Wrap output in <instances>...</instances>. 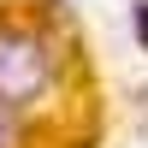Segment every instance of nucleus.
<instances>
[{
    "mask_svg": "<svg viewBox=\"0 0 148 148\" xmlns=\"http://www.w3.org/2000/svg\"><path fill=\"white\" fill-rule=\"evenodd\" d=\"M53 89V47L24 24H0V107H30Z\"/></svg>",
    "mask_w": 148,
    "mask_h": 148,
    "instance_id": "1",
    "label": "nucleus"
},
{
    "mask_svg": "<svg viewBox=\"0 0 148 148\" xmlns=\"http://www.w3.org/2000/svg\"><path fill=\"white\" fill-rule=\"evenodd\" d=\"M0 148H24V125H18V107H0Z\"/></svg>",
    "mask_w": 148,
    "mask_h": 148,
    "instance_id": "2",
    "label": "nucleus"
},
{
    "mask_svg": "<svg viewBox=\"0 0 148 148\" xmlns=\"http://www.w3.org/2000/svg\"><path fill=\"white\" fill-rule=\"evenodd\" d=\"M136 18H142V47H148V6H136Z\"/></svg>",
    "mask_w": 148,
    "mask_h": 148,
    "instance_id": "3",
    "label": "nucleus"
}]
</instances>
